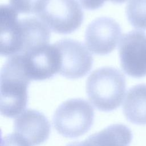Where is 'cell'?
<instances>
[{
  "label": "cell",
  "mask_w": 146,
  "mask_h": 146,
  "mask_svg": "<svg viewBox=\"0 0 146 146\" xmlns=\"http://www.w3.org/2000/svg\"><path fill=\"white\" fill-rule=\"evenodd\" d=\"M30 80L21 55L10 56L1 71L0 111L3 116L13 118L25 110Z\"/></svg>",
  "instance_id": "6da1fadb"
},
{
  "label": "cell",
  "mask_w": 146,
  "mask_h": 146,
  "mask_svg": "<svg viewBox=\"0 0 146 146\" xmlns=\"http://www.w3.org/2000/svg\"><path fill=\"white\" fill-rule=\"evenodd\" d=\"M126 88L125 78L117 68L103 67L94 71L86 82L90 101L99 110L110 112L122 103Z\"/></svg>",
  "instance_id": "7a4b0ae2"
},
{
  "label": "cell",
  "mask_w": 146,
  "mask_h": 146,
  "mask_svg": "<svg viewBox=\"0 0 146 146\" xmlns=\"http://www.w3.org/2000/svg\"><path fill=\"white\" fill-rule=\"evenodd\" d=\"M94 120L92 107L80 98L71 99L62 103L52 117L56 131L68 138H76L86 133L92 127Z\"/></svg>",
  "instance_id": "3957f363"
},
{
  "label": "cell",
  "mask_w": 146,
  "mask_h": 146,
  "mask_svg": "<svg viewBox=\"0 0 146 146\" xmlns=\"http://www.w3.org/2000/svg\"><path fill=\"white\" fill-rule=\"evenodd\" d=\"M36 15L52 31L63 34L77 30L84 18L77 0H46Z\"/></svg>",
  "instance_id": "277c9868"
},
{
  "label": "cell",
  "mask_w": 146,
  "mask_h": 146,
  "mask_svg": "<svg viewBox=\"0 0 146 146\" xmlns=\"http://www.w3.org/2000/svg\"><path fill=\"white\" fill-rule=\"evenodd\" d=\"M59 53V74L69 79H78L85 76L93 64L91 54L80 42L63 39L54 43Z\"/></svg>",
  "instance_id": "5b68a950"
},
{
  "label": "cell",
  "mask_w": 146,
  "mask_h": 146,
  "mask_svg": "<svg viewBox=\"0 0 146 146\" xmlns=\"http://www.w3.org/2000/svg\"><path fill=\"white\" fill-rule=\"evenodd\" d=\"M120 65L129 76H146V34L131 31L123 35L119 47Z\"/></svg>",
  "instance_id": "8992f818"
},
{
  "label": "cell",
  "mask_w": 146,
  "mask_h": 146,
  "mask_svg": "<svg viewBox=\"0 0 146 146\" xmlns=\"http://www.w3.org/2000/svg\"><path fill=\"white\" fill-rule=\"evenodd\" d=\"M121 35V29L117 22L109 17H99L88 25L85 43L94 54L107 55L115 48Z\"/></svg>",
  "instance_id": "52a82bcc"
},
{
  "label": "cell",
  "mask_w": 146,
  "mask_h": 146,
  "mask_svg": "<svg viewBox=\"0 0 146 146\" xmlns=\"http://www.w3.org/2000/svg\"><path fill=\"white\" fill-rule=\"evenodd\" d=\"M21 55L25 71L31 80H46L59 72V53L54 44H48Z\"/></svg>",
  "instance_id": "ba28073f"
},
{
  "label": "cell",
  "mask_w": 146,
  "mask_h": 146,
  "mask_svg": "<svg viewBox=\"0 0 146 146\" xmlns=\"http://www.w3.org/2000/svg\"><path fill=\"white\" fill-rule=\"evenodd\" d=\"M14 128L15 133L25 138L31 146H38L48 139L51 126L43 113L27 109L15 119Z\"/></svg>",
  "instance_id": "9c48e42d"
},
{
  "label": "cell",
  "mask_w": 146,
  "mask_h": 146,
  "mask_svg": "<svg viewBox=\"0 0 146 146\" xmlns=\"http://www.w3.org/2000/svg\"><path fill=\"white\" fill-rule=\"evenodd\" d=\"M50 38L49 28L40 19L28 17L19 19L16 40L17 54L48 44Z\"/></svg>",
  "instance_id": "30bf717a"
},
{
  "label": "cell",
  "mask_w": 146,
  "mask_h": 146,
  "mask_svg": "<svg viewBox=\"0 0 146 146\" xmlns=\"http://www.w3.org/2000/svg\"><path fill=\"white\" fill-rule=\"evenodd\" d=\"M123 111L129 121L137 125L146 124V84H137L129 89Z\"/></svg>",
  "instance_id": "8fae6325"
},
{
  "label": "cell",
  "mask_w": 146,
  "mask_h": 146,
  "mask_svg": "<svg viewBox=\"0 0 146 146\" xmlns=\"http://www.w3.org/2000/svg\"><path fill=\"white\" fill-rule=\"evenodd\" d=\"M126 15L133 27L146 30V0H130L126 7Z\"/></svg>",
  "instance_id": "7c38bea8"
},
{
  "label": "cell",
  "mask_w": 146,
  "mask_h": 146,
  "mask_svg": "<svg viewBox=\"0 0 146 146\" xmlns=\"http://www.w3.org/2000/svg\"><path fill=\"white\" fill-rule=\"evenodd\" d=\"M46 0H9L10 6L18 14H35Z\"/></svg>",
  "instance_id": "4fadbf2b"
},
{
  "label": "cell",
  "mask_w": 146,
  "mask_h": 146,
  "mask_svg": "<svg viewBox=\"0 0 146 146\" xmlns=\"http://www.w3.org/2000/svg\"><path fill=\"white\" fill-rule=\"evenodd\" d=\"M66 146H109V145L98 132L92 134L83 141L72 142Z\"/></svg>",
  "instance_id": "5bb4252c"
},
{
  "label": "cell",
  "mask_w": 146,
  "mask_h": 146,
  "mask_svg": "<svg viewBox=\"0 0 146 146\" xmlns=\"http://www.w3.org/2000/svg\"><path fill=\"white\" fill-rule=\"evenodd\" d=\"M1 146H31L22 136L17 133H12L4 136L1 141Z\"/></svg>",
  "instance_id": "9a60e30c"
},
{
  "label": "cell",
  "mask_w": 146,
  "mask_h": 146,
  "mask_svg": "<svg viewBox=\"0 0 146 146\" xmlns=\"http://www.w3.org/2000/svg\"><path fill=\"white\" fill-rule=\"evenodd\" d=\"M107 1H110L116 3H121L127 0H80V2L85 9L94 10L101 7Z\"/></svg>",
  "instance_id": "2e32d148"
}]
</instances>
